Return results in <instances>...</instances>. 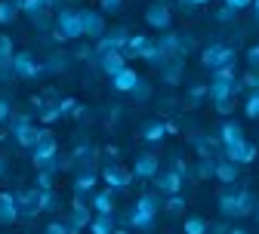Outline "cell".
I'll return each instance as SVG.
<instances>
[{"label": "cell", "instance_id": "cell-31", "mask_svg": "<svg viewBox=\"0 0 259 234\" xmlns=\"http://www.w3.org/2000/svg\"><path fill=\"white\" fill-rule=\"evenodd\" d=\"M154 222H157V216H148V213H139V210H130V228H136V231H154Z\"/></svg>", "mask_w": 259, "mask_h": 234}, {"label": "cell", "instance_id": "cell-5", "mask_svg": "<svg viewBox=\"0 0 259 234\" xmlns=\"http://www.w3.org/2000/svg\"><path fill=\"white\" fill-rule=\"evenodd\" d=\"M13 74H16L19 80H34V77H40V74H44V65L34 59V53L22 50V53H16V56H13Z\"/></svg>", "mask_w": 259, "mask_h": 234}, {"label": "cell", "instance_id": "cell-11", "mask_svg": "<svg viewBox=\"0 0 259 234\" xmlns=\"http://www.w3.org/2000/svg\"><path fill=\"white\" fill-rule=\"evenodd\" d=\"M241 80H225V77H213L207 83V96L213 99V102H222V99H235L241 92Z\"/></svg>", "mask_w": 259, "mask_h": 234}, {"label": "cell", "instance_id": "cell-21", "mask_svg": "<svg viewBox=\"0 0 259 234\" xmlns=\"http://www.w3.org/2000/svg\"><path fill=\"white\" fill-rule=\"evenodd\" d=\"M90 207H93V213H108V216H114V188H102V191H96L93 197H90Z\"/></svg>", "mask_w": 259, "mask_h": 234}, {"label": "cell", "instance_id": "cell-33", "mask_svg": "<svg viewBox=\"0 0 259 234\" xmlns=\"http://www.w3.org/2000/svg\"><path fill=\"white\" fill-rule=\"evenodd\" d=\"M207 231H210V222L204 216H185L182 234H207Z\"/></svg>", "mask_w": 259, "mask_h": 234}, {"label": "cell", "instance_id": "cell-20", "mask_svg": "<svg viewBox=\"0 0 259 234\" xmlns=\"http://www.w3.org/2000/svg\"><path fill=\"white\" fill-rule=\"evenodd\" d=\"M160 50H164V56H182L185 59V53H182V34H176V31H160V37L154 40Z\"/></svg>", "mask_w": 259, "mask_h": 234}, {"label": "cell", "instance_id": "cell-61", "mask_svg": "<svg viewBox=\"0 0 259 234\" xmlns=\"http://www.w3.org/2000/svg\"><path fill=\"white\" fill-rule=\"evenodd\" d=\"M253 216H256V222H259V207H256V213H253Z\"/></svg>", "mask_w": 259, "mask_h": 234}, {"label": "cell", "instance_id": "cell-10", "mask_svg": "<svg viewBox=\"0 0 259 234\" xmlns=\"http://www.w3.org/2000/svg\"><path fill=\"white\" fill-rule=\"evenodd\" d=\"M151 182H154V191H157L160 197H167V194H182V185H185V179L173 170V166H170V170H157Z\"/></svg>", "mask_w": 259, "mask_h": 234}, {"label": "cell", "instance_id": "cell-30", "mask_svg": "<svg viewBox=\"0 0 259 234\" xmlns=\"http://www.w3.org/2000/svg\"><path fill=\"white\" fill-rule=\"evenodd\" d=\"M148 43H151V37H145V34H130L123 56H126V59H142V53L148 50Z\"/></svg>", "mask_w": 259, "mask_h": 234}, {"label": "cell", "instance_id": "cell-53", "mask_svg": "<svg viewBox=\"0 0 259 234\" xmlns=\"http://www.w3.org/2000/svg\"><path fill=\"white\" fill-rule=\"evenodd\" d=\"M207 234H229V225H222V222H219V225H210Z\"/></svg>", "mask_w": 259, "mask_h": 234}, {"label": "cell", "instance_id": "cell-12", "mask_svg": "<svg viewBox=\"0 0 259 234\" xmlns=\"http://www.w3.org/2000/svg\"><path fill=\"white\" fill-rule=\"evenodd\" d=\"M130 170H133V179H154V173L160 170V157L151 151H142V154H136Z\"/></svg>", "mask_w": 259, "mask_h": 234}, {"label": "cell", "instance_id": "cell-7", "mask_svg": "<svg viewBox=\"0 0 259 234\" xmlns=\"http://www.w3.org/2000/svg\"><path fill=\"white\" fill-rule=\"evenodd\" d=\"M130 40V31L126 28H111L96 40V56H108V53H123Z\"/></svg>", "mask_w": 259, "mask_h": 234}, {"label": "cell", "instance_id": "cell-22", "mask_svg": "<svg viewBox=\"0 0 259 234\" xmlns=\"http://www.w3.org/2000/svg\"><path fill=\"white\" fill-rule=\"evenodd\" d=\"M133 210L148 213V216H157L160 210H164V200H160V194H157V191H145V194H139V197H136Z\"/></svg>", "mask_w": 259, "mask_h": 234}, {"label": "cell", "instance_id": "cell-39", "mask_svg": "<svg viewBox=\"0 0 259 234\" xmlns=\"http://www.w3.org/2000/svg\"><path fill=\"white\" fill-rule=\"evenodd\" d=\"M56 207H59L56 191H53V188H44V191H40V213H53Z\"/></svg>", "mask_w": 259, "mask_h": 234}, {"label": "cell", "instance_id": "cell-17", "mask_svg": "<svg viewBox=\"0 0 259 234\" xmlns=\"http://www.w3.org/2000/svg\"><path fill=\"white\" fill-rule=\"evenodd\" d=\"M182 74H185V59L182 56L167 59V65L160 68V80H164L167 86H179L182 83Z\"/></svg>", "mask_w": 259, "mask_h": 234}, {"label": "cell", "instance_id": "cell-29", "mask_svg": "<svg viewBox=\"0 0 259 234\" xmlns=\"http://www.w3.org/2000/svg\"><path fill=\"white\" fill-rule=\"evenodd\" d=\"M117 225H114V216H108V213H93V219H90V234H111Z\"/></svg>", "mask_w": 259, "mask_h": 234}, {"label": "cell", "instance_id": "cell-44", "mask_svg": "<svg viewBox=\"0 0 259 234\" xmlns=\"http://www.w3.org/2000/svg\"><path fill=\"white\" fill-rule=\"evenodd\" d=\"M16 111H13V102L7 96H0V123H10V117H13Z\"/></svg>", "mask_w": 259, "mask_h": 234}, {"label": "cell", "instance_id": "cell-46", "mask_svg": "<svg viewBox=\"0 0 259 234\" xmlns=\"http://www.w3.org/2000/svg\"><path fill=\"white\" fill-rule=\"evenodd\" d=\"M241 86H247V89H259V71H256V68H250V71L241 77Z\"/></svg>", "mask_w": 259, "mask_h": 234}, {"label": "cell", "instance_id": "cell-23", "mask_svg": "<svg viewBox=\"0 0 259 234\" xmlns=\"http://www.w3.org/2000/svg\"><path fill=\"white\" fill-rule=\"evenodd\" d=\"M96 65H99V71L114 77L120 68H126V56L123 53H108V56H96Z\"/></svg>", "mask_w": 259, "mask_h": 234}, {"label": "cell", "instance_id": "cell-32", "mask_svg": "<svg viewBox=\"0 0 259 234\" xmlns=\"http://www.w3.org/2000/svg\"><path fill=\"white\" fill-rule=\"evenodd\" d=\"M164 213H167L170 219H179V216L185 213V197H182V194H167V197H164Z\"/></svg>", "mask_w": 259, "mask_h": 234}, {"label": "cell", "instance_id": "cell-18", "mask_svg": "<svg viewBox=\"0 0 259 234\" xmlns=\"http://www.w3.org/2000/svg\"><path fill=\"white\" fill-rule=\"evenodd\" d=\"M139 77H142V74H139L136 68H130V65H126V68H120V71L111 77V89H114V92H126V96H130V92H133V86L139 83Z\"/></svg>", "mask_w": 259, "mask_h": 234}, {"label": "cell", "instance_id": "cell-14", "mask_svg": "<svg viewBox=\"0 0 259 234\" xmlns=\"http://www.w3.org/2000/svg\"><path fill=\"white\" fill-rule=\"evenodd\" d=\"M216 207H219L222 219H244V213H241V191H222L216 197Z\"/></svg>", "mask_w": 259, "mask_h": 234}, {"label": "cell", "instance_id": "cell-42", "mask_svg": "<svg viewBox=\"0 0 259 234\" xmlns=\"http://www.w3.org/2000/svg\"><path fill=\"white\" fill-rule=\"evenodd\" d=\"M201 99H207V83H198V86L188 89V105H191V108H198Z\"/></svg>", "mask_w": 259, "mask_h": 234}, {"label": "cell", "instance_id": "cell-51", "mask_svg": "<svg viewBox=\"0 0 259 234\" xmlns=\"http://www.w3.org/2000/svg\"><path fill=\"white\" fill-rule=\"evenodd\" d=\"M238 13L232 10V7H222V10H216V22H232Z\"/></svg>", "mask_w": 259, "mask_h": 234}, {"label": "cell", "instance_id": "cell-1", "mask_svg": "<svg viewBox=\"0 0 259 234\" xmlns=\"http://www.w3.org/2000/svg\"><path fill=\"white\" fill-rule=\"evenodd\" d=\"M83 28H80V13L77 10H59L56 16V28H53V40L65 43V40H80Z\"/></svg>", "mask_w": 259, "mask_h": 234}, {"label": "cell", "instance_id": "cell-48", "mask_svg": "<svg viewBox=\"0 0 259 234\" xmlns=\"http://www.w3.org/2000/svg\"><path fill=\"white\" fill-rule=\"evenodd\" d=\"M44 234H71V231H68V222H59V219H53V222L44 228Z\"/></svg>", "mask_w": 259, "mask_h": 234}, {"label": "cell", "instance_id": "cell-60", "mask_svg": "<svg viewBox=\"0 0 259 234\" xmlns=\"http://www.w3.org/2000/svg\"><path fill=\"white\" fill-rule=\"evenodd\" d=\"M111 234H130V231H126V228H114Z\"/></svg>", "mask_w": 259, "mask_h": 234}, {"label": "cell", "instance_id": "cell-27", "mask_svg": "<svg viewBox=\"0 0 259 234\" xmlns=\"http://www.w3.org/2000/svg\"><path fill=\"white\" fill-rule=\"evenodd\" d=\"M96 182H99V173H96V170H80L74 176V182H71V191L74 194H90L96 188Z\"/></svg>", "mask_w": 259, "mask_h": 234}, {"label": "cell", "instance_id": "cell-34", "mask_svg": "<svg viewBox=\"0 0 259 234\" xmlns=\"http://www.w3.org/2000/svg\"><path fill=\"white\" fill-rule=\"evenodd\" d=\"M71 59H74V56H68V53H53L44 71H50V74H62V71H65V68L71 65Z\"/></svg>", "mask_w": 259, "mask_h": 234}, {"label": "cell", "instance_id": "cell-47", "mask_svg": "<svg viewBox=\"0 0 259 234\" xmlns=\"http://www.w3.org/2000/svg\"><path fill=\"white\" fill-rule=\"evenodd\" d=\"M213 108H216V114L229 117V114L235 111V99H222V102H213Z\"/></svg>", "mask_w": 259, "mask_h": 234}, {"label": "cell", "instance_id": "cell-49", "mask_svg": "<svg viewBox=\"0 0 259 234\" xmlns=\"http://www.w3.org/2000/svg\"><path fill=\"white\" fill-rule=\"evenodd\" d=\"M247 65L259 71V43H253V46L247 50Z\"/></svg>", "mask_w": 259, "mask_h": 234}, {"label": "cell", "instance_id": "cell-54", "mask_svg": "<svg viewBox=\"0 0 259 234\" xmlns=\"http://www.w3.org/2000/svg\"><path fill=\"white\" fill-rule=\"evenodd\" d=\"M7 173H10V160H7L4 154H0V179H4Z\"/></svg>", "mask_w": 259, "mask_h": 234}, {"label": "cell", "instance_id": "cell-25", "mask_svg": "<svg viewBox=\"0 0 259 234\" xmlns=\"http://www.w3.org/2000/svg\"><path fill=\"white\" fill-rule=\"evenodd\" d=\"M238 173H241V166L222 157V160H216V173H213V179H219L222 185H235V182H238Z\"/></svg>", "mask_w": 259, "mask_h": 234}, {"label": "cell", "instance_id": "cell-6", "mask_svg": "<svg viewBox=\"0 0 259 234\" xmlns=\"http://www.w3.org/2000/svg\"><path fill=\"white\" fill-rule=\"evenodd\" d=\"M90 219H93V207L83 200V194H74V204H71V213H68V231L71 234H80L90 228Z\"/></svg>", "mask_w": 259, "mask_h": 234}, {"label": "cell", "instance_id": "cell-35", "mask_svg": "<svg viewBox=\"0 0 259 234\" xmlns=\"http://www.w3.org/2000/svg\"><path fill=\"white\" fill-rule=\"evenodd\" d=\"M244 114L247 120H259V89H250L244 99Z\"/></svg>", "mask_w": 259, "mask_h": 234}, {"label": "cell", "instance_id": "cell-19", "mask_svg": "<svg viewBox=\"0 0 259 234\" xmlns=\"http://www.w3.org/2000/svg\"><path fill=\"white\" fill-rule=\"evenodd\" d=\"M191 145L198 151V157H216V151L222 148L219 136H210V132H198V136H191Z\"/></svg>", "mask_w": 259, "mask_h": 234}, {"label": "cell", "instance_id": "cell-58", "mask_svg": "<svg viewBox=\"0 0 259 234\" xmlns=\"http://www.w3.org/2000/svg\"><path fill=\"white\" fill-rule=\"evenodd\" d=\"M229 234H250L247 228H229Z\"/></svg>", "mask_w": 259, "mask_h": 234}, {"label": "cell", "instance_id": "cell-15", "mask_svg": "<svg viewBox=\"0 0 259 234\" xmlns=\"http://www.w3.org/2000/svg\"><path fill=\"white\" fill-rule=\"evenodd\" d=\"M22 219L19 213V200H16V191H0V225L10 228Z\"/></svg>", "mask_w": 259, "mask_h": 234}, {"label": "cell", "instance_id": "cell-3", "mask_svg": "<svg viewBox=\"0 0 259 234\" xmlns=\"http://www.w3.org/2000/svg\"><path fill=\"white\" fill-rule=\"evenodd\" d=\"M99 179L114 188V191H126L130 185H133V170H126V166H120L117 160H108L102 170H99Z\"/></svg>", "mask_w": 259, "mask_h": 234}, {"label": "cell", "instance_id": "cell-2", "mask_svg": "<svg viewBox=\"0 0 259 234\" xmlns=\"http://www.w3.org/2000/svg\"><path fill=\"white\" fill-rule=\"evenodd\" d=\"M235 46H229V43H207L204 50H201V65L207 71H216V68H222V65H235Z\"/></svg>", "mask_w": 259, "mask_h": 234}, {"label": "cell", "instance_id": "cell-43", "mask_svg": "<svg viewBox=\"0 0 259 234\" xmlns=\"http://www.w3.org/2000/svg\"><path fill=\"white\" fill-rule=\"evenodd\" d=\"M99 10H102L105 16H114V13L123 10V0H99Z\"/></svg>", "mask_w": 259, "mask_h": 234}, {"label": "cell", "instance_id": "cell-59", "mask_svg": "<svg viewBox=\"0 0 259 234\" xmlns=\"http://www.w3.org/2000/svg\"><path fill=\"white\" fill-rule=\"evenodd\" d=\"M253 16H256V22H259V0H253Z\"/></svg>", "mask_w": 259, "mask_h": 234}, {"label": "cell", "instance_id": "cell-24", "mask_svg": "<svg viewBox=\"0 0 259 234\" xmlns=\"http://www.w3.org/2000/svg\"><path fill=\"white\" fill-rule=\"evenodd\" d=\"M216 136H219V142H222V145H232V142L244 139V126H241L238 120H222V123H219V129H216Z\"/></svg>", "mask_w": 259, "mask_h": 234}, {"label": "cell", "instance_id": "cell-28", "mask_svg": "<svg viewBox=\"0 0 259 234\" xmlns=\"http://www.w3.org/2000/svg\"><path fill=\"white\" fill-rule=\"evenodd\" d=\"M216 173V157H198V163L191 166V182H207Z\"/></svg>", "mask_w": 259, "mask_h": 234}, {"label": "cell", "instance_id": "cell-45", "mask_svg": "<svg viewBox=\"0 0 259 234\" xmlns=\"http://www.w3.org/2000/svg\"><path fill=\"white\" fill-rule=\"evenodd\" d=\"M53 179H56L53 170H37V188H40V191H44V188H53Z\"/></svg>", "mask_w": 259, "mask_h": 234}, {"label": "cell", "instance_id": "cell-56", "mask_svg": "<svg viewBox=\"0 0 259 234\" xmlns=\"http://www.w3.org/2000/svg\"><path fill=\"white\" fill-rule=\"evenodd\" d=\"M176 132H179V123L170 120V123H167V136H176Z\"/></svg>", "mask_w": 259, "mask_h": 234}, {"label": "cell", "instance_id": "cell-55", "mask_svg": "<svg viewBox=\"0 0 259 234\" xmlns=\"http://www.w3.org/2000/svg\"><path fill=\"white\" fill-rule=\"evenodd\" d=\"M179 4H185V7H207L210 0H179Z\"/></svg>", "mask_w": 259, "mask_h": 234}, {"label": "cell", "instance_id": "cell-52", "mask_svg": "<svg viewBox=\"0 0 259 234\" xmlns=\"http://www.w3.org/2000/svg\"><path fill=\"white\" fill-rule=\"evenodd\" d=\"M225 7H232L235 13H241V10H247V7H253V0H225Z\"/></svg>", "mask_w": 259, "mask_h": 234}, {"label": "cell", "instance_id": "cell-36", "mask_svg": "<svg viewBox=\"0 0 259 234\" xmlns=\"http://www.w3.org/2000/svg\"><path fill=\"white\" fill-rule=\"evenodd\" d=\"M19 13H25L28 19H37L40 13H47V4H44V0H22V4H19Z\"/></svg>", "mask_w": 259, "mask_h": 234}, {"label": "cell", "instance_id": "cell-16", "mask_svg": "<svg viewBox=\"0 0 259 234\" xmlns=\"http://www.w3.org/2000/svg\"><path fill=\"white\" fill-rule=\"evenodd\" d=\"M13 56H16V43L10 34H0V77L13 80Z\"/></svg>", "mask_w": 259, "mask_h": 234}, {"label": "cell", "instance_id": "cell-26", "mask_svg": "<svg viewBox=\"0 0 259 234\" xmlns=\"http://www.w3.org/2000/svg\"><path fill=\"white\" fill-rule=\"evenodd\" d=\"M139 136L145 139V142H160V139H164L167 136V123L164 120H157V117H151V120H145L142 123V129H139Z\"/></svg>", "mask_w": 259, "mask_h": 234}, {"label": "cell", "instance_id": "cell-50", "mask_svg": "<svg viewBox=\"0 0 259 234\" xmlns=\"http://www.w3.org/2000/svg\"><path fill=\"white\" fill-rule=\"evenodd\" d=\"M93 56H96V46H77V53H74L77 62H90Z\"/></svg>", "mask_w": 259, "mask_h": 234}, {"label": "cell", "instance_id": "cell-13", "mask_svg": "<svg viewBox=\"0 0 259 234\" xmlns=\"http://www.w3.org/2000/svg\"><path fill=\"white\" fill-rule=\"evenodd\" d=\"M16 200H19V213H22V219H37V216H40V188L16 191Z\"/></svg>", "mask_w": 259, "mask_h": 234}, {"label": "cell", "instance_id": "cell-62", "mask_svg": "<svg viewBox=\"0 0 259 234\" xmlns=\"http://www.w3.org/2000/svg\"><path fill=\"white\" fill-rule=\"evenodd\" d=\"M164 4H167V0H164Z\"/></svg>", "mask_w": 259, "mask_h": 234}, {"label": "cell", "instance_id": "cell-9", "mask_svg": "<svg viewBox=\"0 0 259 234\" xmlns=\"http://www.w3.org/2000/svg\"><path fill=\"white\" fill-rule=\"evenodd\" d=\"M145 25L154 31H170L173 28V10L164 0H154L151 7H145Z\"/></svg>", "mask_w": 259, "mask_h": 234}, {"label": "cell", "instance_id": "cell-37", "mask_svg": "<svg viewBox=\"0 0 259 234\" xmlns=\"http://www.w3.org/2000/svg\"><path fill=\"white\" fill-rule=\"evenodd\" d=\"M16 16H19L16 0H0V25H13Z\"/></svg>", "mask_w": 259, "mask_h": 234}, {"label": "cell", "instance_id": "cell-40", "mask_svg": "<svg viewBox=\"0 0 259 234\" xmlns=\"http://www.w3.org/2000/svg\"><path fill=\"white\" fill-rule=\"evenodd\" d=\"M130 96H133L136 102H145V99H151V83L145 77H139V83L133 86V92H130Z\"/></svg>", "mask_w": 259, "mask_h": 234}, {"label": "cell", "instance_id": "cell-4", "mask_svg": "<svg viewBox=\"0 0 259 234\" xmlns=\"http://www.w3.org/2000/svg\"><path fill=\"white\" fill-rule=\"evenodd\" d=\"M222 157L232 160V163H238V166H250L259 157V148L253 142H247V139H238L232 145H222Z\"/></svg>", "mask_w": 259, "mask_h": 234}, {"label": "cell", "instance_id": "cell-57", "mask_svg": "<svg viewBox=\"0 0 259 234\" xmlns=\"http://www.w3.org/2000/svg\"><path fill=\"white\" fill-rule=\"evenodd\" d=\"M105 154H108L111 160H117V148H114V145H108V148H105Z\"/></svg>", "mask_w": 259, "mask_h": 234}, {"label": "cell", "instance_id": "cell-8", "mask_svg": "<svg viewBox=\"0 0 259 234\" xmlns=\"http://www.w3.org/2000/svg\"><path fill=\"white\" fill-rule=\"evenodd\" d=\"M80 13V28H83V37H90V40H99L102 34H105V13L102 10H90V7H83V10H77Z\"/></svg>", "mask_w": 259, "mask_h": 234}, {"label": "cell", "instance_id": "cell-38", "mask_svg": "<svg viewBox=\"0 0 259 234\" xmlns=\"http://www.w3.org/2000/svg\"><path fill=\"white\" fill-rule=\"evenodd\" d=\"M256 207H259V194L244 188V191H241V213H244V216H253Z\"/></svg>", "mask_w": 259, "mask_h": 234}, {"label": "cell", "instance_id": "cell-41", "mask_svg": "<svg viewBox=\"0 0 259 234\" xmlns=\"http://www.w3.org/2000/svg\"><path fill=\"white\" fill-rule=\"evenodd\" d=\"M77 105H80V102H77V99H71V96H65V99H59V102H56V108H59V114H62V117L74 114V111H77Z\"/></svg>", "mask_w": 259, "mask_h": 234}]
</instances>
